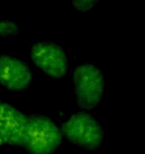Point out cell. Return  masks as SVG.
<instances>
[{
	"label": "cell",
	"mask_w": 145,
	"mask_h": 154,
	"mask_svg": "<svg viewBox=\"0 0 145 154\" xmlns=\"http://www.w3.org/2000/svg\"><path fill=\"white\" fill-rule=\"evenodd\" d=\"M27 117L14 106L0 101V139L3 143L21 146Z\"/></svg>",
	"instance_id": "8992f818"
},
{
	"label": "cell",
	"mask_w": 145,
	"mask_h": 154,
	"mask_svg": "<svg viewBox=\"0 0 145 154\" xmlns=\"http://www.w3.org/2000/svg\"><path fill=\"white\" fill-rule=\"evenodd\" d=\"M99 0H72L75 9L80 12H87L92 9Z\"/></svg>",
	"instance_id": "ba28073f"
},
{
	"label": "cell",
	"mask_w": 145,
	"mask_h": 154,
	"mask_svg": "<svg viewBox=\"0 0 145 154\" xmlns=\"http://www.w3.org/2000/svg\"><path fill=\"white\" fill-rule=\"evenodd\" d=\"M63 135L57 125L42 115L27 117L21 146L31 154H51L62 143Z\"/></svg>",
	"instance_id": "6da1fadb"
},
{
	"label": "cell",
	"mask_w": 145,
	"mask_h": 154,
	"mask_svg": "<svg viewBox=\"0 0 145 154\" xmlns=\"http://www.w3.org/2000/svg\"><path fill=\"white\" fill-rule=\"evenodd\" d=\"M2 144H3V142H2V140L0 139V146H1V145H2Z\"/></svg>",
	"instance_id": "9c48e42d"
},
{
	"label": "cell",
	"mask_w": 145,
	"mask_h": 154,
	"mask_svg": "<svg viewBox=\"0 0 145 154\" xmlns=\"http://www.w3.org/2000/svg\"><path fill=\"white\" fill-rule=\"evenodd\" d=\"M72 80L76 101L81 109H92L101 103L104 97V76L95 65L86 63L78 66L72 74Z\"/></svg>",
	"instance_id": "7a4b0ae2"
},
{
	"label": "cell",
	"mask_w": 145,
	"mask_h": 154,
	"mask_svg": "<svg viewBox=\"0 0 145 154\" xmlns=\"http://www.w3.org/2000/svg\"><path fill=\"white\" fill-rule=\"evenodd\" d=\"M33 74L29 65L8 54L0 55V85L12 91L26 89L32 83Z\"/></svg>",
	"instance_id": "5b68a950"
},
{
	"label": "cell",
	"mask_w": 145,
	"mask_h": 154,
	"mask_svg": "<svg viewBox=\"0 0 145 154\" xmlns=\"http://www.w3.org/2000/svg\"><path fill=\"white\" fill-rule=\"evenodd\" d=\"M20 28L16 23L10 20H0V36L14 37L19 34Z\"/></svg>",
	"instance_id": "52a82bcc"
},
{
	"label": "cell",
	"mask_w": 145,
	"mask_h": 154,
	"mask_svg": "<svg viewBox=\"0 0 145 154\" xmlns=\"http://www.w3.org/2000/svg\"><path fill=\"white\" fill-rule=\"evenodd\" d=\"M62 135L69 142L88 150H96L103 143L105 134L100 122L86 112H77L62 125Z\"/></svg>",
	"instance_id": "3957f363"
},
{
	"label": "cell",
	"mask_w": 145,
	"mask_h": 154,
	"mask_svg": "<svg viewBox=\"0 0 145 154\" xmlns=\"http://www.w3.org/2000/svg\"><path fill=\"white\" fill-rule=\"evenodd\" d=\"M29 56L32 63L52 79L59 80L67 73V57L63 48L54 42H36L31 47Z\"/></svg>",
	"instance_id": "277c9868"
}]
</instances>
